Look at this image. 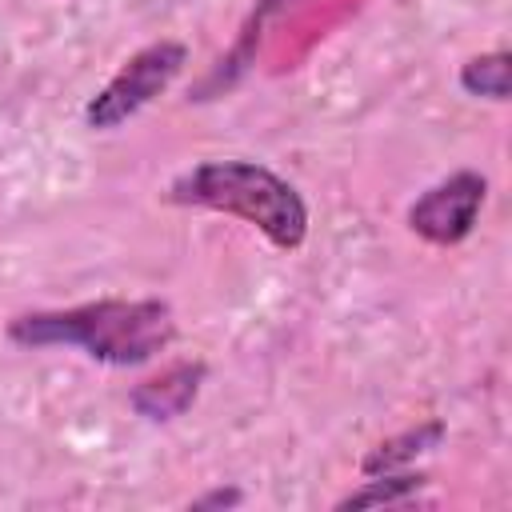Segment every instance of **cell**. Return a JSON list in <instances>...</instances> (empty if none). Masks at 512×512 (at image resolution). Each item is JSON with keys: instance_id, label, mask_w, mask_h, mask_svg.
Here are the masks:
<instances>
[{"instance_id": "5", "label": "cell", "mask_w": 512, "mask_h": 512, "mask_svg": "<svg viewBox=\"0 0 512 512\" xmlns=\"http://www.w3.org/2000/svg\"><path fill=\"white\" fill-rule=\"evenodd\" d=\"M208 376V364L204 360H176L168 364L160 376H148L140 380L132 392H128V408L144 420H176L184 416L196 396H200V384Z\"/></svg>"}, {"instance_id": "3", "label": "cell", "mask_w": 512, "mask_h": 512, "mask_svg": "<svg viewBox=\"0 0 512 512\" xmlns=\"http://www.w3.org/2000/svg\"><path fill=\"white\" fill-rule=\"evenodd\" d=\"M188 64V44L184 40H152L140 52H132L116 76L88 96L84 104V124L92 132H112L120 124H128L140 108H148L160 92L172 88V80L184 72Z\"/></svg>"}, {"instance_id": "6", "label": "cell", "mask_w": 512, "mask_h": 512, "mask_svg": "<svg viewBox=\"0 0 512 512\" xmlns=\"http://www.w3.org/2000/svg\"><path fill=\"white\" fill-rule=\"evenodd\" d=\"M444 436H448V424L432 416V420H424V424H416V428H404L400 436L380 440V444L360 460V472H364V476H380V472L412 468V464H416V456H424V452L440 448V440H444Z\"/></svg>"}, {"instance_id": "1", "label": "cell", "mask_w": 512, "mask_h": 512, "mask_svg": "<svg viewBox=\"0 0 512 512\" xmlns=\"http://www.w3.org/2000/svg\"><path fill=\"white\" fill-rule=\"evenodd\" d=\"M4 336L16 348H80L112 368H140L176 340V316L164 300H88L72 308H40L8 320Z\"/></svg>"}, {"instance_id": "2", "label": "cell", "mask_w": 512, "mask_h": 512, "mask_svg": "<svg viewBox=\"0 0 512 512\" xmlns=\"http://www.w3.org/2000/svg\"><path fill=\"white\" fill-rule=\"evenodd\" d=\"M168 204L212 208L240 216L260 228L280 252H296L308 240V204L304 196L256 160H200L168 184Z\"/></svg>"}, {"instance_id": "7", "label": "cell", "mask_w": 512, "mask_h": 512, "mask_svg": "<svg viewBox=\"0 0 512 512\" xmlns=\"http://www.w3.org/2000/svg\"><path fill=\"white\" fill-rule=\"evenodd\" d=\"M424 484H428V472H412V468L380 472V476H364V484H360V488H352L348 496H340V500H336V508H340V512H348V508L404 504V500H412Z\"/></svg>"}, {"instance_id": "4", "label": "cell", "mask_w": 512, "mask_h": 512, "mask_svg": "<svg viewBox=\"0 0 512 512\" xmlns=\"http://www.w3.org/2000/svg\"><path fill=\"white\" fill-rule=\"evenodd\" d=\"M484 200H488V180L472 168H460L408 204V228L436 248H452L472 236Z\"/></svg>"}, {"instance_id": "8", "label": "cell", "mask_w": 512, "mask_h": 512, "mask_svg": "<svg viewBox=\"0 0 512 512\" xmlns=\"http://www.w3.org/2000/svg\"><path fill=\"white\" fill-rule=\"evenodd\" d=\"M460 88L468 96H484V100L504 104L512 92V56L504 48H496V52H480V56L464 60L460 64Z\"/></svg>"}, {"instance_id": "9", "label": "cell", "mask_w": 512, "mask_h": 512, "mask_svg": "<svg viewBox=\"0 0 512 512\" xmlns=\"http://www.w3.org/2000/svg\"><path fill=\"white\" fill-rule=\"evenodd\" d=\"M240 500H244V492H240V488H212V492L196 496V500H192V508H196V512H204V508H236Z\"/></svg>"}]
</instances>
